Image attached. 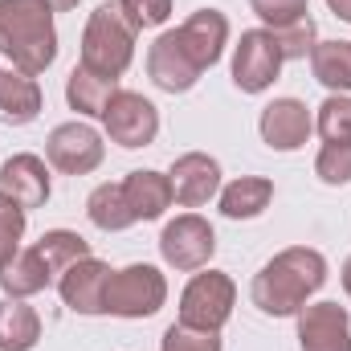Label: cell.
<instances>
[{
    "label": "cell",
    "mask_w": 351,
    "mask_h": 351,
    "mask_svg": "<svg viewBox=\"0 0 351 351\" xmlns=\"http://www.w3.org/2000/svg\"><path fill=\"white\" fill-rule=\"evenodd\" d=\"M315 131L323 135V143H351V94H327L319 114H315Z\"/></svg>",
    "instance_id": "26"
},
{
    "label": "cell",
    "mask_w": 351,
    "mask_h": 351,
    "mask_svg": "<svg viewBox=\"0 0 351 351\" xmlns=\"http://www.w3.org/2000/svg\"><path fill=\"white\" fill-rule=\"evenodd\" d=\"M258 131H262V143L269 152H298V147H306L315 119H311L302 98H274L269 106H262Z\"/></svg>",
    "instance_id": "12"
},
{
    "label": "cell",
    "mask_w": 351,
    "mask_h": 351,
    "mask_svg": "<svg viewBox=\"0 0 351 351\" xmlns=\"http://www.w3.org/2000/svg\"><path fill=\"white\" fill-rule=\"evenodd\" d=\"M106 282H110V265L90 254L58 278V294L74 315H106Z\"/></svg>",
    "instance_id": "15"
},
{
    "label": "cell",
    "mask_w": 351,
    "mask_h": 351,
    "mask_svg": "<svg viewBox=\"0 0 351 351\" xmlns=\"http://www.w3.org/2000/svg\"><path fill=\"white\" fill-rule=\"evenodd\" d=\"M176 33H180L184 49H188V58H192L200 70H213V66L221 62L225 45H229V16H225L221 8H196Z\"/></svg>",
    "instance_id": "16"
},
{
    "label": "cell",
    "mask_w": 351,
    "mask_h": 351,
    "mask_svg": "<svg viewBox=\"0 0 351 351\" xmlns=\"http://www.w3.org/2000/svg\"><path fill=\"white\" fill-rule=\"evenodd\" d=\"M339 278H343V290H348V298H351V258L343 262V269H339Z\"/></svg>",
    "instance_id": "35"
},
{
    "label": "cell",
    "mask_w": 351,
    "mask_h": 351,
    "mask_svg": "<svg viewBox=\"0 0 351 351\" xmlns=\"http://www.w3.org/2000/svg\"><path fill=\"white\" fill-rule=\"evenodd\" d=\"M311 74L331 94H351V41H319L311 49Z\"/></svg>",
    "instance_id": "23"
},
{
    "label": "cell",
    "mask_w": 351,
    "mask_h": 351,
    "mask_svg": "<svg viewBox=\"0 0 351 351\" xmlns=\"http://www.w3.org/2000/svg\"><path fill=\"white\" fill-rule=\"evenodd\" d=\"M168 302V278L147 262L110 269L106 282V315L114 319H152Z\"/></svg>",
    "instance_id": "4"
},
{
    "label": "cell",
    "mask_w": 351,
    "mask_h": 351,
    "mask_svg": "<svg viewBox=\"0 0 351 351\" xmlns=\"http://www.w3.org/2000/svg\"><path fill=\"white\" fill-rule=\"evenodd\" d=\"M135 37L139 29L127 21L123 4H98L82 29V66L106 78H123L135 62Z\"/></svg>",
    "instance_id": "3"
},
{
    "label": "cell",
    "mask_w": 351,
    "mask_h": 351,
    "mask_svg": "<svg viewBox=\"0 0 351 351\" xmlns=\"http://www.w3.org/2000/svg\"><path fill=\"white\" fill-rule=\"evenodd\" d=\"M282 74V53L269 29H245L233 45V86L241 94H265Z\"/></svg>",
    "instance_id": "9"
},
{
    "label": "cell",
    "mask_w": 351,
    "mask_h": 351,
    "mask_svg": "<svg viewBox=\"0 0 351 351\" xmlns=\"http://www.w3.org/2000/svg\"><path fill=\"white\" fill-rule=\"evenodd\" d=\"M41 106H45V98H41V86H37L33 74H25L16 66L0 70V119L4 123L25 127L41 114Z\"/></svg>",
    "instance_id": "18"
},
{
    "label": "cell",
    "mask_w": 351,
    "mask_h": 351,
    "mask_svg": "<svg viewBox=\"0 0 351 351\" xmlns=\"http://www.w3.org/2000/svg\"><path fill=\"white\" fill-rule=\"evenodd\" d=\"M233 306H237V282L225 269H204V274H196L184 286V294H180V319L176 323H184L192 331L221 335V327L233 319Z\"/></svg>",
    "instance_id": "5"
},
{
    "label": "cell",
    "mask_w": 351,
    "mask_h": 351,
    "mask_svg": "<svg viewBox=\"0 0 351 351\" xmlns=\"http://www.w3.org/2000/svg\"><path fill=\"white\" fill-rule=\"evenodd\" d=\"M315 176L327 188L351 184V143H323L319 156H315Z\"/></svg>",
    "instance_id": "28"
},
{
    "label": "cell",
    "mask_w": 351,
    "mask_h": 351,
    "mask_svg": "<svg viewBox=\"0 0 351 351\" xmlns=\"http://www.w3.org/2000/svg\"><path fill=\"white\" fill-rule=\"evenodd\" d=\"M21 237H25V208L0 192V265L21 250Z\"/></svg>",
    "instance_id": "29"
},
{
    "label": "cell",
    "mask_w": 351,
    "mask_h": 351,
    "mask_svg": "<svg viewBox=\"0 0 351 351\" xmlns=\"http://www.w3.org/2000/svg\"><path fill=\"white\" fill-rule=\"evenodd\" d=\"M102 127H106L110 143H119L127 152H139V147L156 143V135H160V110L139 90H119L110 98V106L102 110Z\"/></svg>",
    "instance_id": "6"
},
{
    "label": "cell",
    "mask_w": 351,
    "mask_h": 351,
    "mask_svg": "<svg viewBox=\"0 0 351 351\" xmlns=\"http://www.w3.org/2000/svg\"><path fill=\"white\" fill-rule=\"evenodd\" d=\"M123 196H127V208H131L135 221H160V217L176 204L168 172H156V168H135V172H127Z\"/></svg>",
    "instance_id": "17"
},
{
    "label": "cell",
    "mask_w": 351,
    "mask_h": 351,
    "mask_svg": "<svg viewBox=\"0 0 351 351\" xmlns=\"http://www.w3.org/2000/svg\"><path fill=\"white\" fill-rule=\"evenodd\" d=\"M45 286H53V274H49V265L41 262V254L33 245L16 250L8 262L0 265V290H4V298H33Z\"/></svg>",
    "instance_id": "20"
},
{
    "label": "cell",
    "mask_w": 351,
    "mask_h": 351,
    "mask_svg": "<svg viewBox=\"0 0 351 351\" xmlns=\"http://www.w3.org/2000/svg\"><path fill=\"white\" fill-rule=\"evenodd\" d=\"M0 53L33 78L58 62V29L45 0H0Z\"/></svg>",
    "instance_id": "2"
},
{
    "label": "cell",
    "mask_w": 351,
    "mask_h": 351,
    "mask_svg": "<svg viewBox=\"0 0 351 351\" xmlns=\"http://www.w3.org/2000/svg\"><path fill=\"white\" fill-rule=\"evenodd\" d=\"M119 94V78H106V74H94L82 62L70 70L66 78V102L70 110H78L82 119H102V110L110 106V98Z\"/></svg>",
    "instance_id": "19"
},
{
    "label": "cell",
    "mask_w": 351,
    "mask_h": 351,
    "mask_svg": "<svg viewBox=\"0 0 351 351\" xmlns=\"http://www.w3.org/2000/svg\"><path fill=\"white\" fill-rule=\"evenodd\" d=\"M323 282H327V258L311 245H290L254 274L250 298L269 319H294L323 290Z\"/></svg>",
    "instance_id": "1"
},
{
    "label": "cell",
    "mask_w": 351,
    "mask_h": 351,
    "mask_svg": "<svg viewBox=\"0 0 351 351\" xmlns=\"http://www.w3.org/2000/svg\"><path fill=\"white\" fill-rule=\"evenodd\" d=\"M102 160H106V143L82 119L58 123L45 139V164L58 168L62 176H90Z\"/></svg>",
    "instance_id": "8"
},
{
    "label": "cell",
    "mask_w": 351,
    "mask_h": 351,
    "mask_svg": "<svg viewBox=\"0 0 351 351\" xmlns=\"http://www.w3.org/2000/svg\"><path fill=\"white\" fill-rule=\"evenodd\" d=\"M33 250L41 254V262L49 265L53 282H58L70 265H78L82 258H90V241L82 233H74V229H49V233H41V241H37Z\"/></svg>",
    "instance_id": "25"
},
{
    "label": "cell",
    "mask_w": 351,
    "mask_h": 351,
    "mask_svg": "<svg viewBox=\"0 0 351 351\" xmlns=\"http://www.w3.org/2000/svg\"><path fill=\"white\" fill-rule=\"evenodd\" d=\"M41 343V315L25 298L0 302V351H33Z\"/></svg>",
    "instance_id": "22"
},
{
    "label": "cell",
    "mask_w": 351,
    "mask_h": 351,
    "mask_svg": "<svg viewBox=\"0 0 351 351\" xmlns=\"http://www.w3.org/2000/svg\"><path fill=\"white\" fill-rule=\"evenodd\" d=\"M200 74L204 70L188 58V49H184V41H180L176 29L160 33L147 45V78L164 90V94H188V90L200 82Z\"/></svg>",
    "instance_id": "10"
},
{
    "label": "cell",
    "mask_w": 351,
    "mask_h": 351,
    "mask_svg": "<svg viewBox=\"0 0 351 351\" xmlns=\"http://www.w3.org/2000/svg\"><path fill=\"white\" fill-rule=\"evenodd\" d=\"M86 217L94 229L102 233H123L135 225L131 208H127V196H123V180L119 184H98L94 192L86 196Z\"/></svg>",
    "instance_id": "24"
},
{
    "label": "cell",
    "mask_w": 351,
    "mask_h": 351,
    "mask_svg": "<svg viewBox=\"0 0 351 351\" xmlns=\"http://www.w3.org/2000/svg\"><path fill=\"white\" fill-rule=\"evenodd\" d=\"M250 8L258 12L265 29H282V25L311 16V0H250Z\"/></svg>",
    "instance_id": "30"
},
{
    "label": "cell",
    "mask_w": 351,
    "mask_h": 351,
    "mask_svg": "<svg viewBox=\"0 0 351 351\" xmlns=\"http://www.w3.org/2000/svg\"><path fill=\"white\" fill-rule=\"evenodd\" d=\"M302 351H351V315L339 302H306L298 315Z\"/></svg>",
    "instance_id": "11"
},
{
    "label": "cell",
    "mask_w": 351,
    "mask_h": 351,
    "mask_svg": "<svg viewBox=\"0 0 351 351\" xmlns=\"http://www.w3.org/2000/svg\"><path fill=\"white\" fill-rule=\"evenodd\" d=\"M274 200V180L265 176H237L233 184H221V213L229 221H254Z\"/></svg>",
    "instance_id": "21"
},
{
    "label": "cell",
    "mask_w": 351,
    "mask_h": 351,
    "mask_svg": "<svg viewBox=\"0 0 351 351\" xmlns=\"http://www.w3.org/2000/svg\"><path fill=\"white\" fill-rule=\"evenodd\" d=\"M0 192L12 196L25 213L29 208H41L49 204L53 196V176H49V164L33 152H16L0 164Z\"/></svg>",
    "instance_id": "13"
},
{
    "label": "cell",
    "mask_w": 351,
    "mask_h": 351,
    "mask_svg": "<svg viewBox=\"0 0 351 351\" xmlns=\"http://www.w3.org/2000/svg\"><path fill=\"white\" fill-rule=\"evenodd\" d=\"M135 29H160L172 16V0H119Z\"/></svg>",
    "instance_id": "32"
},
{
    "label": "cell",
    "mask_w": 351,
    "mask_h": 351,
    "mask_svg": "<svg viewBox=\"0 0 351 351\" xmlns=\"http://www.w3.org/2000/svg\"><path fill=\"white\" fill-rule=\"evenodd\" d=\"M172 200L180 208H204L213 196H221V164L204 152H184L172 164Z\"/></svg>",
    "instance_id": "14"
},
{
    "label": "cell",
    "mask_w": 351,
    "mask_h": 351,
    "mask_svg": "<svg viewBox=\"0 0 351 351\" xmlns=\"http://www.w3.org/2000/svg\"><path fill=\"white\" fill-rule=\"evenodd\" d=\"M213 254H217V233L200 213H180L160 233V258L180 274L204 269L213 262Z\"/></svg>",
    "instance_id": "7"
},
{
    "label": "cell",
    "mask_w": 351,
    "mask_h": 351,
    "mask_svg": "<svg viewBox=\"0 0 351 351\" xmlns=\"http://www.w3.org/2000/svg\"><path fill=\"white\" fill-rule=\"evenodd\" d=\"M327 8H331L339 21H348V25H351V0H327Z\"/></svg>",
    "instance_id": "33"
},
{
    "label": "cell",
    "mask_w": 351,
    "mask_h": 351,
    "mask_svg": "<svg viewBox=\"0 0 351 351\" xmlns=\"http://www.w3.org/2000/svg\"><path fill=\"white\" fill-rule=\"evenodd\" d=\"M160 351H221V335L213 331H192L184 323H172L160 339Z\"/></svg>",
    "instance_id": "31"
},
{
    "label": "cell",
    "mask_w": 351,
    "mask_h": 351,
    "mask_svg": "<svg viewBox=\"0 0 351 351\" xmlns=\"http://www.w3.org/2000/svg\"><path fill=\"white\" fill-rule=\"evenodd\" d=\"M274 41H278V53L282 62H298V58H311V49L319 45V25L315 16H302L294 25H282V29H269Z\"/></svg>",
    "instance_id": "27"
},
{
    "label": "cell",
    "mask_w": 351,
    "mask_h": 351,
    "mask_svg": "<svg viewBox=\"0 0 351 351\" xmlns=\"http://www.w3.org/2000/svg\"><path fill=\"white\" fill-rule=\"evenodd\" d=\"M49 4V12H70V8H78L82 0H45Z\"/></svg>",
    "instance_id": "34"
}]
</instances>
